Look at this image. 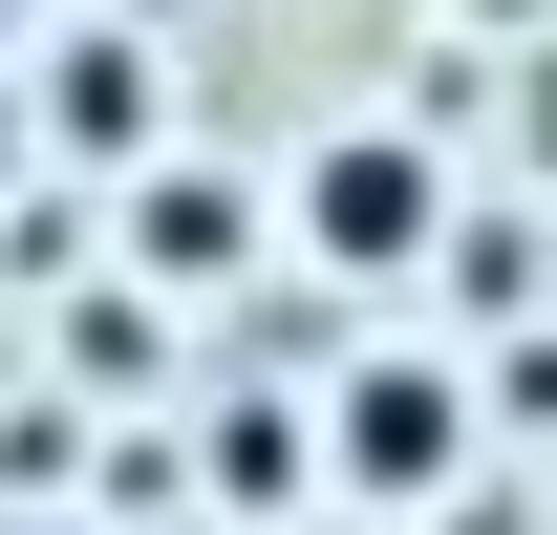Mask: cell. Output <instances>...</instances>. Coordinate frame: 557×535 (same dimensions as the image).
Returning a JSON list of instances; mask_svg holds the SVG:
<instances>
[{"label": "cell", "mask_w": 557, "mask_h": 535, "mask_svg": "<svg viewBox=\"0 0 557 535\" xmlns=\"http://www.w3.org/2000/svg\"><path fill=\"white\" fill-rule=\"evenodd\" d=\"M0 150H22V108H0Z\"/></svg>", "instance_id": "7"}, {"label": "cell", "mask_w": 557, "mask_h": 535, "mask_svg": "<svg viewBox=\"0 0 557 535\" xmlns=\"http://www.w3.org/2000/svg\"><path fill=\"white\" fill-rule=\"evenodd\" d=\"M0 65H22V0H0Z\"/></svg>", "instance_id": "6"}, {"label": "cell", "mask_w": 557, "mask_h": 535, "mask_svg": "<svg viewBox=\"0 0 557 535\" xmlns=\"http://www.w3.org/2000/svg\"><path fill=\"white\" fill-rule=\"evenodd\" d=\"M429 236H450V150H429V129H386V108H344V129H322V150L258 194V258L344 278V300H408V278H429Z\"/></svg>", "instance_id": "1"}, {"label": "cell", "mask_w": 557, "mask_h": 535, "mask_svg": "<svg viewBox=\"0 0 557 535\" xmlns=\"http://www.w3.org/2000/svg\"><path fill=\"white\" fill-rule=\"evenodd\" d=\"M108 194H129V278H150V300H236V278H258V172H194V150H129Z\"/></svg>", "instance_id": "4"}, {"label": "cell", "mask_w": 557, "mask_h": 535, "mask_svg": "<svg viewBox=\"0 0 557 535\" xmlns=\"http://www.w3.org/2000/svg\"><path fill=\"white\" fill-rule=\"evenodd\" d=\"M472 364L450 343H364L344 386H322V428H300V471L344 493V514H429V493H472Z\"/></svg>", "instance_id": "2"}, {"label": "cell", "mask_w": 557, "mask_h": 535, "mask_svg": "<svg viewBox=\"0 0 557 535\" xmlns=\"http://www.w3.org/2000/svg\"><path fill=\"white\" fill-rule=\"evenodd\" d=\"M194 471H214V493H236V514H300V493H322V471H300V428H278V407H236V428H194Z\"/></svg>", "instance_id": "5"}, {"label": "cell", "mask_w": 557, "mask_h": 535, "mask_svg": "<svg viewBox=\"0 0 557 535\" xmlns=\"http://www.w3.org/2000/svg\"><path fill=\"white\" fill-rule=\"evenodd\" d=\"M0 108H22V150H65V172H129V150H172V43L150 22H22Z\"/></svg>", "instance_id": "3"}]
</instances>
